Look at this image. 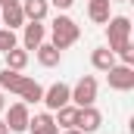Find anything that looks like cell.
Segmentation results:
<instances>
[{
  "label": "cell",
  "instance_id": "cell-1",
  "mask_svg": "<svg viewBox=\"0 0 134 134\" xmlns=\"http://www.w3.org/2000/svg\"><path fill=\"white\" fill-rule=\"evenodd\" d=\"M50 37H53L50 44L63 53V50H69V47L81 37V28L75 25V19H69V16H56L53 25H50Z\"/></svg>",
  "mask_w": 134,
  "mask_h": 134
},
{
  "label": "cell",
  "instance_id": "cell-2",
  "mask_svg": "<svg viewBox=\"0 0 134 134\" xmlns=\"http://www.w3.org/2000/svg\"><path fill=\"white\" fill-rule=\"evenodd\" d=\"M106 37H109V50L112 53H122L125 47H131V19L128 16H109Z\"/></svg>",
  "mask_w": 134,
  "mask_h": 134
},
{
  "label": "cell",
  "instance_id": "cell-3",
  "mask_svg": "<svg viewBox=\"0 0 134 134\" xmlns=\"http://www.w3.org/2000/svg\"><path fill=\"white\" fill-rule=\"evenodd\" d=\"M94 100H97V78L94 75H81L78 84L72 87V103L81 109V106H94Z\"/></svg>",
  "mask_w": 134,
  "mask_h": 134
},
{
  "label": "cell",
  "instance_id": "cell-4",
  "mask_svg": "<svg viewBox=\"0 0 134 134\" xmlns=\"http://www.w3.org/2000/svg\"><path fill=\"white\" fill-rule=\"evenodd\" d=\"M44 106L50 109V112H56V109H63L66 103H72V87L63 84V81H56V84H50L47 91H44Z\"/></svg>",
  "mask_w": 134,
  "mask_h": 134
},
{
  "label": "cell",
  "instance_id": "cell-5",
  "mask_svg": "<svg viewBox=\"0 0 134 134\" xmlns=\"http://www.w3.org/2000/svg\"><path fill=\"white\" fill-rule=\"evenodd\" d=\"M106 81L112 91H134V66H115L106 72Z\"/></svg>",
  "mask_w": 134,
  "mask_h": 134
},
{
  "label": "cell",
  "instance_id": "cell-6",
  "mask_svg": "<svg viewBox=\"0 0 134 134\" xmlns=\"http://www.w3.org/2000/svg\"><path fill=\"white\" fill-rule=\"evenodd\" d=\"M28 103H13L9 106V112H6V128L16 134H25L28 131Z\"/></svg>",
  "mask_w": 134,
  "mask_h": 134
},
{
  "label": "cell",
  "instance_id": "cell-7",
  "mask_svg": "<svg viewBox=\"0 0 134 134\" xmlns=\"http://www.w3.org/2000/svg\"><path fill=\"white\" fill-rule=\"evenodd\" d=\"M100 125H103V115H100L97 106H81V109H78V122H75V128H78L81 134H94Z\"/></svg>",
  "mask_w": 134,
  "mask_h": 134
},
{
  "label": "cell",
  "instance_id": "cell-8",
  "mask_svg": "<svg viewBox=\"0 0 134 134\" xmlns=\"http://www.w3.org/2000/svg\"><path fill=\"white\" fill-rule=\"evenodd\" d=\"M22 28H25V34H22V44H25V50H37V47L44 44V37H47L44 22H25Z\"/></svg>",
  "mask_w": 134,
  "mask_h": 134
},
{
  "label": "cell",
  "instance_id": "cell-9",
  "mask_svg": "<svg viewBox=\"0 0 134 134\" xmlns=\"http://www.w3.org/2000/svg\"><path fill=\"white\" fill-rule=\"evenodd\" d=\"M19 3H22V13H25V22H44L47 19V9H50L47 0H19Z\"/></svg>",
  "mask_w": 134,
  "mask_h": 134
},
{
  "label": "cell",
  "instance_id": "cell-10",
  "mask_svg": "<svg viewBox=\"0 0 134 134\" xmlns=\"http://www.w3.org/2000/svg\"><path fill=\"white\" fill-rule=\"evenodd\" d=\"M28 128H31V134H59L50 112H37L34 119H28Z\"/></svg>",
  "mask_w": 134,
  "mask_h": 134
},
{
  "label": "cell",
  "instance_id": "cell-11",
  "mask_svg": "<svg viewBox=\"0 0 134 134\" xmlns=\"http://www.w3.org/2000/svg\"><path fill=\"white\" fill-rule=\"evenodd\" d=\"M3 25L6 28H22L25 25V13H22V3H6L3 6Z\"/></svg>",
  "mask_w": 134,
  "mask_h": 134
},
{
  "label": "cell",
  "instance_id": "cell-12",
  "mask_svg": "<svg viewBox=\"0 0 134 134\" xmlns=\"http://www.w3.org/2000/svg\"><path fill=\"white\" fill-rule=\"evenodd\" d=\"M22 84H25V75H22V72H13V69H3V72H0V87H3V91L19 94Z\"/></svg>",
  "mask_w": 134,
  "mask_h": 134
},
{
  "label": "cell",
  "instance_id": "cell-13",
  "mask_svg": "<svg viewBox=\"0 0 134 134\" xmlns=\"http://www.w3.org/2000/svg\"><path fill=\"white\" fill-rule=\"evenodd\" d=\"M91 63H94L97 72H109V69L115 66V53H112L109 47H97V50L91 53Z\"/></svg>",
  "mask_w": 134,
  "mask_h": 134
},
{
  "label": "cell",
  "instance_id": "cell-14",
  "mask_svg": "<svg viewBox=\"0 0 134 134\" xmlns=\"http://www.w3.org/2000/svg\"><path fill=\"white\" fill-rule=\"evenodd\" d=\"M109 3H112V0H91V3H87L91 22H97V25H106V22H109Z\"/></svg>",
  "mask_w": 134,
  "mask_h": 134
},
{
  "label": "cell",
  "instance_id": "cell-15",
  "mask_svg": "<svg viewBox=\"0 0 134 134\" xmlns=\"http://www.w3.org/2000/svg\"><path fill=\"white\" fill-rule=\"evenodd\" d=\"M59 59H63V53H59L53 44H41V47H37V63H41L44 69L59 66Z\"/></svg>",
  "mask_w": 134,
  "mask_h": 134
},
{
  "label": "cell",
  "instance_id": "cell-16",
  "mask_svg": "<svg viewBox=\"0 0 134 134\" xmlns=\"http://www.w3.org/2000/svg\"><path fill=\"white\" fill-rule=\"evenodd\" d=\"M19 97H22V103H41V100H44V87H41L34 78H25V84H22Z\"/></svg>",
  "mask_w": 134,
  "mask_h": 134
},
{
  "label": "cell",
  "instance_id": "cell-17",
  "mask_svg": "<svg viewBox=\"0 0 134 134\" xmlns=\"http://www.w3.org/2000/svg\"><path fill=\"white\" fill-rule=\"evenodd\" d=\"M25 66H28V50H25V47H13V50H6V69L22 72Z\"/></svg>",
  "mask_w": 134,
  "mask_h": 134
},
{
  "label": "cell",
  "instance_id": "cell-18",
  "mask_svg": "<svg viewBox=\"0 0 134 134\" xmlns=\"http://www.w3.org/2000/svg\"><path fill=\"white\" fill-rule=\"evenodd\" d=\"M56 128H75V122H78V106H72V103H66L63 109H56Z\"/></svg>",
  "mask_w": 134,
  "mask_h": 134
},
{
  "label": "cell",
  "instance_id": "cell-19",
  "mask_svg": "<svg viewBox=\"0 0 134 134\" xmlns=\"http://www.w3.org/2000/svg\"><path fill=\"white\" fill-rule=\"evenodd\" d=\"M13 47H19V44H16V31H13V28H0V53H6V50H13Z\"/></svg>",
  "mask_w": 134,
  "mask_h": 134
},
{
  "label": "cell",
  "instance_id": "cell-20",
  "mask_svg": "<svg viewBox=\"0 0 134 134\" xmlns=\"http://www.w3.org/2000/svg\"><path fill=\"white\" fill-rule=\"evenodd\" d=\"M47 3H53V6H56V9H69V6H72V3H75V0H47Z\"/></svg>",
  "mask_w": 134,
  "mask_h": 134
},
{
  "label": "cell",
  "instance_id": "cell-21",
  "mask_svg": "<svg viewBox=\"0 0 134 134\" xmlns=\"http://www.w3.org/2000/svg\"><path fill=\"white\" fill-rule=\"evenodd\" d=\"M0 134H9V128H6V122L0 119Z\"/></svg>",
  "mask_w": 134,
  "mask_h": 134
},
{
  "label": "cell",
  "instance_id": "cell-22",
  "mask_svg": "<svg viewBox=\"0 0 134 134\" xmlns=\"http://www.w3.org/2000/svg\"><path fill=\"white\" fill-rule=\"evenodd\" d=\"M3 109H6V97L0 94V112H3Z\"/></svg>",
  "mask_w": 134,
  "mask_h": 134
},
{
  "label": "cell",
  "instance_id": "cell-23",
  "mask_svg": "<svg viewBox=\"0 0 134 134\" xmlns=\"http://www.w3.org/2000/svg\"><path fill=\"white\" fill-rule=\"evenodd\" d=\"M63 134H81V131H78V128H66Z\"/></svg>",
  "mask_w": 134,
  "mask_h": 134
},
{
  "label": "cell",
  "instance_id": "cell-24",
  "mask_svg": "<svg viewBox=\"0 0 134 134\" xmlns=\"http://www.w3.org/2000/svg\"><path fill=\"white\" fill-rule=\"evenodd\" d=\"M6 3H19V0H0V6H6Z\"/></svg>",
  "mask_w": 134,
  "mask_h": 134
},
{
  "label": "cell",
  "instance_id": "cell-25",
  "mask_svg": "<svg viewBox=\"0 0 134 134\" xmlns=\"http://www.w3.org/2000/svg\"><path fill=\"white\" fill-rule=\"evenodd\" d=\"M119 3H125V0H119Z\"/></svg>",
  "mask_w": 134,
  "mask_h": 134
}]
</instances>
